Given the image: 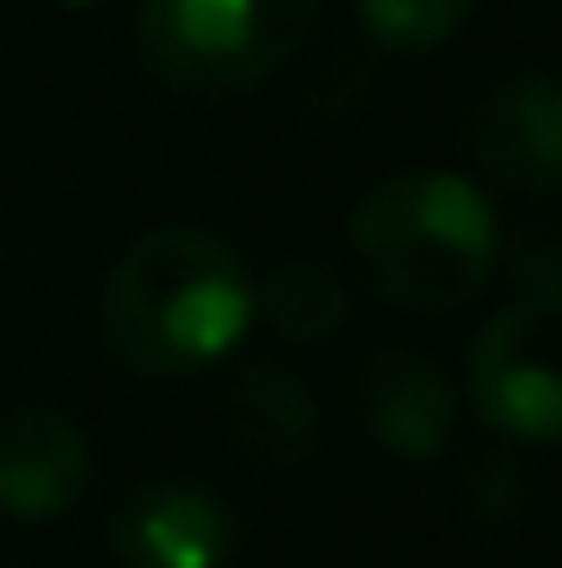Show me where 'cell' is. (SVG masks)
I'll return each instance as SVG.
<instances>
[{
  "label": "cell",
  "mask_w": 562,
  "mask_h": 568,
  "mask_svg": "<svg viewBox=\"0 0 562 568\" xmlns=\"http://www.w3.org/2000/svg\"><path fill=\"white\" fill-rule=\"evenodd\" d=\"M252 331V272L212 225L140 232L100 291V337L133 377H192L225 364Z\"/></svg>",
  "instance_id": "6da1fadb"
},
{
  "label": "cell",
  "mask_w": 562,
  "mask_h": 568,
  "mask_svg": "<svg viewBox=\"0 0 562 568\" xmlns=\"http://www.w3.org/2000/svg\"><path fill=\"white\" fill-rule=\"evenodd\" d=\"M351 252L371 284L423 317L463 311L503 265L496 205L456 172H398L351 205Z\"/></svg>",
  "instance_id": "7a4b0ae2"
},
{
  "label": "cell",
  "mask_w": 562,
  "mask_h": 568,
  "mask_svg": "<svg viewBox=\"0 0 562 568\" xmlns=\"http://www.w3.org/2000/svg\"><path fill=\"white\" fill-rule=\"evenodd\" d=\"M318 0H140V60L192 100L265 87L311 40Z\"/></svg>",
  "instance_id": "3957f363"
},
{
  "label": "cell",
  "mask_w": 562,
  "mask_h": 568,
  "mask_svg": "<svg viewBox=\"0 0 562 568\" xmlns=\"http://www.w3.org/2000/svg\"><path fill=\"white\" fill-rule=\"evenodd\" d=\"M556 311L562 297H530L523 291L470 344V404L510 443H556L562 436Z\"/></svg>",
  "instance_id": "277c9868"
},
{
  "label": "cell",
  "mask_w": 562,
  "mask_h": 568,
  "mask_svg": "<svg viewBox=\"0 0 562 568\" xmlns=\"http://www.w3.org/2000/svg\"><path fill=\"white\" fill-rule=\"evenodd\" d=\"M470 159L510 199L543 205L562 185V93L550 73H503L470 113Z\"/></svg>",
  "instance_id": "5b68a950"
},
{
  "label": "cell",
  "mask_w": 562,
  "mask_h": 568,
  "mask_svg": "<svg viewBox=\"0 0 562 568\" xmlns=\"http://www.w3.org/2000/svg\"><path fill=\"white\" fill-rule=\"evenodd\" d=\"M351 410L378 449L436 463L450 449V429H456V384L418 344H378L351 371Z\"/></svg>",
  "instance_id": "8992f818"
},
{
  "label": "cell",
  "mask_w": 562,
  "mask_h": 568,
  "mask_svg": "<svg viewBox=\"0 0 562 568\" xmlns=\"http://www.w3.org/2000/svg\"><path fill=\"white\" fill-rule=\"evenodd\" d=\"M113 562L120 568H232L239 562V516L205 483L159 476L133 489L113 516Z\"/></svg>",
  "instance_id": "52a82bcc"
},
{
  "label": "cell",
  "mask_w": 562,
  "mask_h": 568,
  "mask_svg": "<svg viewBox=\"0 0 562 568\" xmlns=\"http://www.w3.org/2000/svg\"><path fill=\"white\" fill-rule=\"evenodd\" d=\"M93 483V443L53 404H0V516L60 523Z\"/></svg>",
  "instance_id": "ba28073f"
},
{
  "label": "cell",
  "mask_w": 562,
  "mask_h": 568,
  "mask_svg": "<svg viewBox=\"0 0 562 568\" xmlns=\"http://www.w3.org/2000/svg\"><path fill=\"white\" fill-rule=\"evenodd\" d=\"M225 436L245 463L291 476L318 456L324 443V417H318V397L298 371L284 364H245L232 377V397H225Z\"/></svg>",
  "instance_id": "9c48e42d"
},
{
  "label": "cell",
  "mask_w": 562,
  "mask_h": 568,
  "mask_svg": "<svg viewBox=\"0 0 562 568\" xmlns=\"http://www.w3.org/2000/svg\"><path fill=\"white\" fill-rule=\"evenodd\" d=\"M252 317H265L272 337H284V344H324L344 331L351 297L324 258H284L279 272L252 284Z\"/></svg>",
  "instance_id": "30bf717a"
},
{
  "label": "cell",
  "mask_w": 562,
  "mask_h": 568,
  "mask_svg": "<svg viewBox=\"0 0 562 568\" xmlns=\"http://www.w3.org/2000/svg\"><path fill=\"white\" fill-rule=\"evenodd\" d=\"M470 13H476V0H358L364 33L378 47H391V53H430V47H443Z\"/></svg>",
  "instance_id": "8fae6325"
},
{
  "label": "cell",
  "mask_w": 562,
  "mask_h": 568,
  "mask_svg": "<svg viewBox=\"0 0 562 568\" xmlns=\"http://www.w3.org/2000/svg\"><path fill=\"white\" fill-rule=\"evenodd\" d=\"M510 272L523 278L530 297H562V265H556V232L550 225H530L510 239Z\"/></svg>",
  "instance_id": "7c38bea8"
},
{
  "label": "cell",
  "mask_w": 562,
  "mask_h": 568,
  "mask_svg": "<svg viewBox=\"0 0 562 568\" xmlns=\"http://www.w3.org/2000/svg\"><path fill=\"white\" fill-rule=\"evenodd\" d=\"M60 7H100V0H60Z\"/></svg>",
  "instance_id": "4fadbf2b"
}]
</instances>
